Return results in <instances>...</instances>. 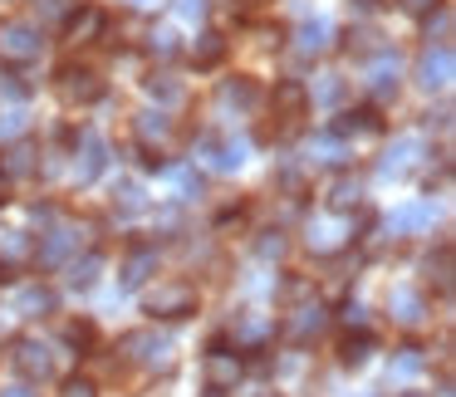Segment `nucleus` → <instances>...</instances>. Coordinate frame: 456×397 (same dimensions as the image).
<instances>
[{"instance_id": "obj_30", "label": "nucleus", "mask_w": 456, "mask_h": 397, "mask_svg": "<svg viewBox=\"0 0 456 397\" xmlns=\"http://www.w3.org/2000/svg\"><path fill=\"white\" fill-rule=\"evenodd\" d=\"M344 93H348V84L338 79V74H324V79L314 84V93H309V103H319V109H338Z\"/></svg>"}, {"instance_id": "obj_8", "label": "nucleus", "mask_w": 456, "mask_h": 397, "mask_svg": "<svg viewBox=\"0 0 456 397\" xmlns=\"http://www.w3.org/2000/svg\"><path fill=\"white\" fill-rule=\"evenodd\" d=\"M275 118H280V128H295L299 118L309 113V89L299 79H285V84H275Z\"/></svg>"}, {"instance_id": "obj_52", "label": "nucleus", "mask_w": 456, "mask_h": 397, "mask_svg": "<svg viewBox=\"0 0 456 397\" xmlns=\"http://www.w3.org/2000/svg\"><path fill=\"white\" fill-rule=\"evenodd\" d=\"M260 397H280V393H260Z\"/></svg>"}, {"instance_id": "obj_6", "label": "nucleus", "mask_w": 456, "mask_h": 397, "mask_svg": "<svg viewBox=\"0 0 456 397\" xmlns=\"http://www.w3.org/2000/svg\"><path fill=\"white\" fill-rule=\"evenodd\" d=\"M452 74H456L452 45H427L422 60H417V84H422L427 93H442L446 84H452Z\"/></svg>"}, {"instance_id": "obj_44", "label": "nucleus", "mask_w": 456, "mask_h": 397, "mask_svg": "<svg viewBox=\"0 0 456 397\" xmlns=\"http://www.w3.org/2000/svg\"><path fill=\"white\" fill-rule=\"evenodd\" d=\"M25 128V113H0V138H15Z\"/></svg>"}, {"instance_id": "obj_51", "label": "nucleus", "mask_w": 456, "mask_h": 397, "mask_svg": "<svg viewBox=\"0 0 456 397\" xmlns=\"http://www.w3.org/2000/svg\"><path fill=\"white\" fill-rule=\"evenodd\" d=\"M397 397H432V393H417V387H407V393H397Z\"/></svg>"}, {"instance_id": "obj_5", "label": "nucleus", "mask_w": 456, "mask_h": 397, "mask_svg": "<svg viewBox=\"0 0 456 397\" xmlns=\"http://www.w3.org/2000/svg\"><path fill=\"white\" fill-rule=\"evenodd\" d=\"M11 363H15V373H20L25 383H50L54 377V358H50V348H45L40 338H15Z\"/></svg>"}, {"instance_id": "obj_11", "label": "nucleus", "mask_w": 456, "mask_h": 397, "mask_svg": "<svg viewBox=\"0 0 456 397\" xmlns=\"http://www.w3.org/2000/svg\"><path fill=\"white\" fill-rule=\"evenodd\" d=\"M60 93L69 103H99L103 99V79L94 69H64L60 74Z\"/></svg>"}, {"instance_id": "obj_24", "label": "nucleus", "mask_w": 456, "mask_h": 397, "mask_svg": "<svg viewBox=\"0 0 456 397\" xmlns=\"http://www.w3.org/2000/svg\"><path fill=\"white\" fill-rule=\"evenodd\" d=\"M378 128H383V123H378V113L363 109V113H344V118L334 123V138H373Z\"/></svg>"}, {"instance_id": "obj_53", "label": "nucleus", "mask_w": 456, "mask_h": 397, "mask_svg": "<svg viewBox=\"0 0 456 397\" xmlns=\"http://www.w3.org/2000/svg\"><path fill=\"white\" fill-rule=\"evenodd\" d=\"M250 5H265V0H250Z\"/></svg>"}, {"instance_id": "obj_25", "label": "nucleus", "mask_w": 456, "mask_h": 397, "mask_svg": "<svg viewBox=\"0 0 456 397\" xmlns=\"http://www.w3.org/2000/svg\"><path fill=\"white\" fill-rule=\"evenodd\" d=\"M387 309H393V319H397V324H407V328L422 324V314H427V309H422V295H412V289H393Z\"/></svg>"}, {"instance_id": "obj_41", "label": "nucleus", "mask_w": 456, "mask_h": 397, "mask_svg": "<svg viewBox=\"0 0 456 397\" xmlns=\"http://www.w3.org/2000/svg\"><path fill=\"white\" fill-rule=\"evenodd\" d=\"M152 54H158V60H172V54H177V35L158 30V35H152Z\"/></svg>"}, {"instance_id": "obj_27", "label": "nucleus", "mask_w": 456, "mask_h": 397, "mask_svg": "<svg viewBox=\"0 0 456 397\" xmlns=\"http://www.w3.org/2000/svg\"><path fill=\"white\" fill-rule=\"evenodd\" d=\"M329 207H334L338 216H344V211H358L363 207V187H358L354 177H338L334 187H329Z\"/></svg>"}, {"instance_id": "obj_49", "label": "nucleus", "mask_w": 456, "mask_h": 397, "mask_svg": "<svg viewBox=\"0 0 456 397\" xmlns=\"http://www.w3.org/2000/svg\"><path fill=\"white\" fill-rule=\"evenodd\" d=\"M344 324H363V304H344Z\"/></svg>"}, {"instance_id": "obj_10", "label": "nucleus", "mask_w": 456, "mask_h": 397, "mask_svg": "<svg viewBox=\"0 0 456 397\" xmlns=\"http://www.w3.org/2000/svg\"><path fill=\"white\" fill-rule=\"evenodd\" d=\"M422 138H397L393 148L383 152V158H378V172H383V177H407V172L417 167V158H422Z\"/></svg>"}, {"instance_id": "obj_32", "label": "nucleus", "mask_w": 456, "mask_h": 397, "mask_svg": "<svg viewBox=\"0 0 456 397\" xmlns=\"http://www.w3.org/2000/svg\"><path fill=\"white\" fill-rule=\"evenodd\" d=\"M142 207H148V197H142L138 182H123V187L113 191V211H118V216H138Z\"/></svg>"}, {"instance_id": "obj_48", "label": "nucleus", "mask_w": 456, "mask_h": 397, "mask_svg": "<svg viewBox=\"0 0 456 397\" xmlns=\"http://www.w3.org/2000/svg\"><path fill=\"white\" fill-rule=\"evenodd\" d=\"M30 387H35V383H25V377H20V383H15V387H0V397H35Z\"/></svg>"}, {"instance_id": "obj_4", "label": "nucleus", "mask_w": 456, "mask_h": 397, "mask_svg": "<svg viewBox=\"0 0 456 397\" xmlns=\"http://www.w3.org/2000/svg\"><path fill=\"white\" fill-rule=\"evenodd\" d=\"M118 348H123L128 363H142V368H167V358H172V338L158 334V328H138V334H128Z\"/></svg>"}, {"instance_id": "obj_19", "label": "nucleus", "mask_w": 456, "mask_h": 397, "mask_svg": "<svg viewBox=\"0 0 456 397\" xmlns=\"http://www.w3.org/2000/svg\"><path fill=\"white\" fill-rule=\"evenodd\" d=\"M422 226H432V201H412V207L387 216V231H393V236H412V231H422Z\"/></svg>"}, {"instance_id": "obj_18", "label": "nucleus", "mask_w": 456, "mask_h": 397, "mask_svg": "<svg viewBox=\"0 0 456 397\" xmlns=\"http://www.w3.org/2000/svg\"><path fill=\"white\" fill-rule=\"evenodd\" d=\"M15 314L20 319H40V314H50L54 309V289H45V285H20L15 289Z\"/></svg>"}, {"instance_id": "obj_26", "label": "nucleus", "mask_w": 456, "mask_h": 397, "mask_svg": "<svg viewBox=\"0 0 456 397\" xmlns=\"http://www.w3.org/2000/svg\"><path fill=\"white\" fill-rule=\"evenodd\" d=\"M103 275V255H84V260H69V289H94Z\"/></svg>"}, {"instance_id": "obj_21", "label": "nucleus", "mask_w": 456, "mask_h": 397, "mask_svg": "<svg viewBox=\"0 0 456 397\" xmlns=\"http://www.w3.org/2000/svg\"><path fill=\"white\" fill-rule=\"evenodd\" d=\"M231 334H236V344H240V348H256V344H265V338L275 334V324H270L265 314H236Z\"/></svg>"}, {"instance_id": "obj_20", "label": "nucleus", "mask_w": 456, "mask_h": 397, "mask_svg": "<svg viewBox=\"0 0 456 397\" xmlns=\"http://www.w3.org/2000/svg\"><path fill=\"white\" fill-rule=\"evenodd\" d=\"M344 246H348V236H344L338 221H309V250H314V255H334V250H344Z\"/></svg>"}, {"instance_id": "obj_33", "label": "nucleus", "mask_w": 456, "mask_h": 397, "mask_svg": "<svg viewBox=\"0 0 456 397\" xmlns=\"http://www.w3.org/2000/svg\"><path fill=\"white\" fill-rule=\"evenodd\" d=\"M167 177H172V187H177V197H182V201L201 197V172L191 167V162H187V167H167Z\"/></svg>"}, {"instance_id": "obj_1", "label": "nucleus", "mask_w": 456, "mask_h": 397, "mask_svg": "<svg viewBox=\"0 0 456 397\" xmlns=\"http://www.w3.org/2000/svg\"><path fill=\"white\" fill-rule=\"evenodd\" d=\"M45 54V35L30 20H0V64H35Z\"/></svg>"}, {"instance_id": "obj_39", "label": "nucleus", "mask_w": 456, "mask_h": 397, "mask_svg": "<svg viewBox=\"0 0 456 397\" xmlns=\"http://www.w3.org/2000/svg\"><path fill=\"white\" fill-rule=\"evenodd\" d=\"M348 50H358V54H378V35H373V30H348Z\"/></svg>"}, {"instance_id": "obj_12", "label": "nucleus", "mask_w": 456, "mask_h": 397, "mask_svg": "<svg viewBox=\"0 0 456 397\" xmlns=\"http://www.w3.org/2000/svg\"><path fill=\"white\" fill-rule=\"evenodd\" d=\"M133 133H138V142H142V152H158L162 158V148H167V138H172V118L167 113H138L133 118Z\"/></svg>"}, {"instance_id": "obj_7", "label": "nucleus", "mask_w": 456, "mask_h": 397, "mask_svg": "<svg viewBox=\"0 0 456 397\" xmlns=\"http://www.w3.org/2000/svg\"><path fill=\"white\" fill-rule=\"evenodd\" d=\"M197 158L207 162L211 172H236L240 162H246V142L221 138V133H201V138H197Z\"/></svg>"}, {"instance_id": "obj_37", "label": "nucleus", "mask_w": 456, "mask_h": 397, "mask_svg": "<svg viewBox=\"0 0 456 397\" xmlns=\"http://www.w3.org/2000/svg\"><path fill=\"white\" fill-rule=\"evenodd\" d=\"M289 250V240L280 236V231H260V240H256V255L260 260H280Z\"/></svg>"}, {"instance_id": "obj_13", "label": "nucleus", "mask_w": 456, "mask_h": 397, "mask_svg": "<svg viewBox=\"0 0 456 397\" xmlns=\"http://www.w3.org/2000/svg\"><path fill=\"white\" fill-rule=\"evenodd\" d=\"M103 167H109V142H103L99 133H84V138H79V162H74V177L94 182Z\"/></svg>"}, {"instance_id": "obj_46", "label": "nucleus", "mask_w": 456, "mask_h": 397, "mask_svg": "<svg viewBox=\"0 0 456 397\" xmlns=\"http://www.w3.org/2000/svg\"><path fill=\"white\" fill-rule=\"evenodd\" d=\"M201 11H207L201 0H177V15H182V20H201Z\"/></svg>"}, {"instance_id": "obj_34", "label": "nucleus", "mask_w": 456, "mask_h": 397, "mask_svg": "<svg viewBox=\"0 0 456 397\" xmlns=\"http://www.w3.org/2000/svg\"><path fill=\"white\" fill-rule=\"evenodd\" d=\"M148 93H152L158 103H182V93H187V89H182V79H172V74H152V79H148Z\"/></svg>"}, {"instance_id": "obj_38", "label": "nucleus", "mask_w": 456, "mask_h": 397, "mask_svg": "<svg viewBox=\"0 0 456 397\" xmlns=\"http://www.w3.org/2000/svg\"><path fill=\"white\" fill-rule=\"evenodd\" d=\"M403 5V15H412V20H427V15H436L446 5V0H397Z\"/></svg>"}, {"instance_id": "obj_15", "label": "nucleus", "mask_w": 456, "mask_h": 397, "mask_svg": "<svg viewBox=\"0 0 456 397\" xmlns=\"http://www.w3.org/2000/svg\"><path fill=\"white\" fill-rule=\"evenodd\" d=\"M324 324H329L324 304H305V309H295V319L285 324V334L295 338V344H309V338H319V334H324Z\"/></svg>"}, {"instance_id": "obj_35", "label": "nucleus", "mask_w": 456, "mask_h": 397, "mask_svg": "<svg viewBox=\"0 0 456 397\" xmlns=\"http://www.w3.org/2000/svg\"><path fill=\"white\" fill-rule=\"evenodd\" d=\"M0 172H5V177H25V172H35V148H30V142H15Z\"/></svg>"}, {"instance_id": "obj_3", "label": "nucleus", "mask_w": 456, "mask_h": 397, "mask_svg": "<svg viewBox=\"0 0 456 397\" xmlns=\"http://www.w3.org/2000/svg\"><path fill=\"white\" fill-rule=\"evenodd\" d=\"M201 377H207L211 393H231V387H236L240 377H246V363H240L236 348L211 344V348H207V358H201Z\"/></svg>"}, {"instance_id": "obj_45", "label": "nucleus", "mask_w": 456, "mask_h": 397, "mask_svg": "<svg viewBox=\"0 0 456 397\" xmlns=\"http://www.w3.org/2000/svg\"><path fill=\"white\" fill-rule=\"evenodd\" d=\"M74 5H79V0H40V15H50V20H54V15H69Z\"/></svg>"}, {"instance_id": "obj_28", "label": "nucleus", "mask_w": 456, "mask_h": 397, "mask_svg": "<svg viewBox=\"0 0 456 397\" xmlns=\"http://www.w3.org/2000/svg\"><path fill=\"white\" fill-rule=\"evenodd\" d=\"M368 353H373V334H363V328H358V334H348L344 344H338V363H344V368H363Z\"/></svg>"}, {"instance_id": "obj_29", "label": "nucleus", "mask_w": 456, "mask_h": 397, "mask_svg": "<svg viewBox=\"0 0 456 397\" xmlns=\"http://www.w3.org/2000/svg\"><path fill=\"white\" fill-rule=\"evenodd\" d=\"M329 35H334V25H329V20H305V25H299V54H324L329 50Z\"/></svg>"}, {"instance_id": "obj_40", "label": "nucleus", "mask_w": 456, "mask_h": 397, "mask_svg": "<svg viewBox=\"0 0 456 397\" xmlns=\"http://www.w3.org/2000/svg\"><path fill=\"white\" fill-rule=\"evenodd\" d=\"M422 363H427V358H422V348H403V353H397V373H403V377H412Z\"/></svg>"}, {"instance_id": "obj_47", "label": "nucleus", "mask_w": 456, "mask_h": 397, "mask_svg": "<svg viewBox=\"0 0 456 397\" xmlns=\"http://www.w3.org/2000/svg\"><path fill=\"white\" fill-rule=\"evenodd\" d=\"M0 99H20V84H15L5 69H0Z\"/></svg>"}, {"instance_id": "obj_31", "label": "nucleus", "mask_w": 456, "mask_h": 397, "mask_svg": "<svg viewBox=\"0 0 456 397\" xmlns=\"http://www.w3.org/2000/svg\"><path fill=\"white\" fill-rule=\"evenodd\" d=\"M30 255V240L15 231V236H5V246H0V280H11V270L20 265V260Z\"/></svg>"}, {"instance_id": "obj_17", "label": "nucleus", "mask_w": 456, "mask_h": 397, "mask_svg": "<svg viewBox=\"0 0 456 397\" xmlns=\"http://www.w3.org/2000/svg\"><path fill=\"white\" fill-rule=\"evenodd\" d=\"M148 275H158V250H133L128 260H123V270H118V280H123V289H138V285H148Z\"/></svg>"}, {"instance_id": "obj_43", "label": "nucleus", "mask_w": 456, "mask_h": 397, "mask_svg": "<svg viewBox=\"0 0 456 397\" xmlns=\"http://www.w3.org/2000/svg\"><path fill=\"white\" fill-rule=\"evenodd\" d=\"M64 338H69L74 348H89L94 344V324H69V328H64Z\"/></svg>"}, {"instance_id": "obj_2", "label": "nucleus", "mask_w": 456, "mask_h": 397, "mask_svg": "<svg viewBox=\"0 0 456 397\" xmlns=\"http://www.w3.org/2000/svg\"><path fill=\"white\" fill-rule=\"evenodd\" d=\"M142 309H148L152 319H187V314H197V289H191L187 280H162L158 289H148Z\"/></svg>"}, {"instance_id": "obj_36", "label": "nucleus", "mask_w": 456, "mask_h": 397, "mask_svg": "<svg viewBox=\"0 0 456 397\" xmlns=\"http://www.w3.org/2000/svg\"><path fill=\"white\" fill-rule=\"evenodd\" d=\"M427 275L436 280V289H452V246H436V260H427Z\"/></svg>"}, {"instance_id": "obj_22", "label": "nucleus", "mask_w": 456, "mask_h": 397, "mask_svg": "<svg viewBox=\"0 0 456 397\" xmlns=\"http://www.w3.org/2000/svg\"><path fill=\"white\" fill-rule=\"evenodd\" d=\"M221 60H226V35L207 30L197 45H191V64H197V69H216Z\"/></svg>"}, {"instance_id": "obj_9", "label": "nucleus", "mask_w": 456, "mask_h": 397, "mask_svg": "<svg viewBox=\"0 0 456 397\" xmlns=\"http://www.w3.org/2000/svg\"><path fill=\"white\" fill-rule=\"evenodd\" d=\"M79 236H84L79 226H54L50 236L40 240V250H35V265H40V270H54V265H64V255H69V250L79 246Z\"/></svg>"}, {"instance_id": "obj_16", "label": "nucleus", "mask_w": 456, "mask_h": 397, "mask_svg": "<svg viewBox=\"0 0 456 397\" xmlns=\"http://www.w3.org/2000/svg\"><path fill=\"white\" fill-rule=\"evenodd\" d=\"M221 109L256 113V109H260V89H256V79H226V84H221Z\"/></svg>"}, {"instance_id": "obj_42", "label": "nucleus", "mask_w": 456, "mask_h": 397, "mask_svg": "<svg viewBox=\"0 0 456 397\" xmlns=\"http://www.w3.org/2000/svg\"><path fill=\"white\" fill-rule=\"evenodd\" d=\"M60 397H99V387H94L89 377H69V383L60 387Z\"/></svg>"}, {"instance_id": "obj_23", "label": "nucleus", "mask_w": 456, "mask_h": 397, "mask_svg": "<svg viewBox=\"0 0 456 397\" xmlns=\"http://www.w3.org/2000/svg\"><path fill=\"white\" fill-rule=\"evenodd\" d=\"M368 84H373L378 99H387V93H397V60L387 50H378L373 69H368Z\"/></svg>"}, {"instance_id": "obj_14", "label": "nucleus", "mask_w": 456, "mask_h": 397, "mask_svg": "<svg viewBox=\"0 0 456 397\" xmlns=\"http://www.w3.org/2000/svg\"><path fill=\"white\" fill-rule=\"evenodd\" d=\"M103 11L99 5H79V11L69 15V25H64V35H69V45H89V40H99L103 35Z\"/></svg>"}, {"instance_id": "obj_50", "label": "nucleus", "mask_w": 456, "mask_h": 397, "mask_svg": "<svg viewBox=\"0 0 456 397\" xmlns=\"http://www.w3.org/2000/svg\"><path fill=\"white\" fill-rule=\"evenodd\" d=\"M5 191H11V177H5V172H0V207H5Z\"/></svg>"}, {"instance_id": "obj_54", "label": "nucleus", "mask_w": 456, "mask_h": 397, "mask_svg": "<svg viewBox=\"0 0 456 397\" xmlns=\"http://www.w3.org/2000/svg\"><path fill=\"white\" fill-rule=\"evenodd\" d=\"M363 5H373V0H363Z\"/></svg>"}]
</instances>
